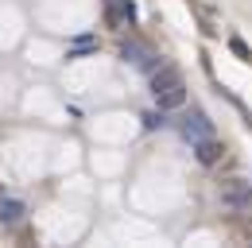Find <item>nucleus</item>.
<instances>
[{"label": "nucleus", "mask_w": 252, "mask_h": 248, "mask_svg": "<svg viewBox=\"0 0 252 248\" xmlns=\"http://www.w3.org/2000/svg\"><path fill=\"white\" fill-rule=\"evenodd\" d=\"M97 43L94 39H78V47H74V55H82V51H94ZM74 55H70V59H74Z\"/></svg>", "instance_id": "9"}, {"label": "nucleus", "mask_w": 252, "mask_h": 248, "mask_svg": "<svg viewBox=\"0 0 252 248\" xmlns=\"http://www.w3.org/2000/svg\"><path fill=\"white\" fill-rule=\"evenodd\" d=\"M229 47H233V55H241L245 62H252V51L245 47V39H229Z\"/></svg>", "instance_id": "7"}, {"label": "nucleus", "mask_w": 252, "mask_h": 248, "mask_svg": "<svg viewBox=\"0 0 252 248\" xmlns=\"http://www.w3.org/2000/svg\"><path fill=\"white\" fill-rule=\"evenodd\" d=\"M144 124H148V128H163V109H159V113H148V117H144Z\"/></svg>", "instance_id": "8"}, {"label": "nucleus", "mask_w": 252, "mask_h": 248, "mask_svg": "<svg viewBox=\"0 0 252 248\" xmlns=\"http://www.w3.org/2000/svg\"><path fill=\"white\" fill-rule=\"evenodd\" d=\"M218 198H221L225 210L245 214V210H252V183H249V179H229V183H221Z\"/></svg>", "instance_id": "1"}, {"label": "nucleus", "mask_w": 252, "mask_h": 248, "mask_svg": "<svg viewBox=\"0 0 252 248\" xmlns=\"http://www.w3.org/2000/svg\"><path fill=\"white\" fill-rule=\"evenodd\" d=\"M28 217V206L20 198H0V225H20Z\"/></svg>", "instance_id": "6"}, {"label": "nucleus", "mask_w": 252, "mask_h": 248, "mask_svg": "<svg viewBox=\"0 0 252 248\" xmlns=\"http://www.w3.org/2000/svg\"><path fill=\"white\" fill-rule=\"evenodd\" d=\"M156 105L163 109V113H175V109H183V105H187V86L179 82V86H171V90L156 93Z\"/></svg>", "instance_id": "5"}, {"label": "nucleus", "mask_w": 252, "mask_h": 248, "mask_svg": "<svg viewBox=\"0 0 252 248\" xmlns=\"http://www.w3.org/2000/svg\"><path fill=\"white\" fill-rule=\"evenodd\" d=\"M148 82H152V93H163V90H171V86H179V82H183V74H179V66L163 62L159 70L148 74Z\"/></svg>", "instance_id": "4"}, {"label": "nucleus", "mask_w": 252, "mask_h": 248, "mask_svg": "<svg viewBox=\"0 0 252 248\" xmlns=\"http://www.w3.org/2000/svg\"><path fill=\"white\" fill-rule=\"evenodd\" d=\"M179 132H183L190 144H194V140H206V136H214V121H210L206 113H198V109H194V113H187V117H183Z\"/></svg>", "instance_id": "2"}, {"label": "nucleus", "mask_w": 252, "mask_h": 248, "mask_svg": "<svg viewBox=\"0 0 252 248\" xmlns=\"http://www.w3.org/2000/svg\"><path fill=\"white\" fill-rule=\"evenodd\" d=\"M190 148H194V159H198L202 167H214V163H221V155H225V144H221V140H214V136L194 140Z\"/></svg>", "instance_id": "3"}]
</instances>
